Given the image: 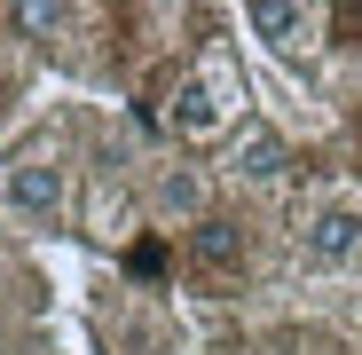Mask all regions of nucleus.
<instances>
[{
	"instance_id": "nucleus-7",
	"label": "nucleus",
	"mask_w": 362,
	"mask_h": 355,
	"mask_svg": "<svg viewBox=\"0 0 362 355\" xmlns=\"http://www.w3.org/2000/svg\"><path fill=\"white\" fill-rule=\"evenodd\" d=\"M16 32L32 40V47H47V40H64V0H16Z\"/></svg>"
},
{
	"instance_id": "nucleus-8",
	"label": "nucleus",
	"mask_w": 362,
	"mask_h": 355,
	"mask_svg": "<svg viewBox=\"0 0 362 355\" xmlns=\"http://www.w3.org/2000/svg\"><path fill=\"white\" fill-rule=\"evenodd\" d=\"M158 205H165V213H197V182H189V174H165Z\"/></svg>"
},
{
	"instance_id": "nucleus-5",
	"label": "nucleus",
	"mask_w": 362,
	"mask_h": 355,
	"mask_svg": "<svg viewBox=\"0 0 362 355\" xmlns=\"http://www.w3.org/2000/svg\"><path fill=\"white\" fill-rule=\"evenodd\" d=\"M236 253H245L236 221H197V229H189V261H205V269H236Z\"/></svg>"
},
{
	"instance_id": "nucleus-1",
	"label": "nucleus",
	"mask_w": 362,
	"mask_h": 355,
	"mask_svg": "<svg viewBox=\"0 0 362 355\" xmlns=\"http://www.w3.org/2000/svg\"><path fill=\"white\" fill-rule=\"evenodd\" d=\"M173 135L181 142H213V135H228V118H236V87H228V72H197V79H181V95H173Z\"/></svg>"
},
{
	"instance_id": "nucleus-6",
	"label": "nucleus",
	"mask_w": 362,
	"mask_h": 355,
	"mask_svg": "<svg viewBox=\"0 0 362 355\" xmlns=\"http://www.w3.org/2000/svg\"><path fill=\"white\" fill-rule=\"evenodd\" d=\"M276 174H284V142H276L268 127L236 142V182H276Z\"/></svg>"
},
{
	"instance_id": "nucleus-9",
	"label": "nucleus",
	"mask_w": 362,
	"mask_h": 355,
	"mask_svg": "<svg viewBox=\"0 0 362 355\" xmlns=\"http://www.w3.org/2000/svg\"><path fill=\"white\" fill-rule=\"evenodd\" d=\"M308 355H331V347H308Z\"/></svg>"
},
{
	"instance_id": "nucleus-2",
	"label": "nucleus",
	"mask_w": 362,
	"mask_h": 355,
	"mask_svg": "<svg viewBox=\"0 0 362 355\" xmlns=\"http://www.w3.org/2000/svg\"><path fill=\"white\" fill-rule=\"evenodd\" d=\"M308 261L315 269H346L354 253H362V205L354 198H315V213H308Z\"/></svg>"
},
{
	"instance_id": "nucleus-4",
	"label": "nucleus",
	"mask_w": 362,
	"mask_h": 355,
	"mask_svg": "<svg viewBox=\"0 0 362 355\" xmlns=\"http://www.w3.org/2000/svg\"><path fill=\"white\" fill-rule=\"evenodd\" d=\"M252 32H260L268 47L299 55V47H308V32H315V16H308V0H252Z\"/></svg>"
},
{
	"instance_id": "nucleus-3",
	"label": "nucleus",
	"mask_w": 362,
	"mask_h": 355,
	"mask_svg": "<svg viewBox=\"0 0 362 355\" xmlns=\"http://www.w3.org/2000/svg\"><path fill=\"white\" fill-rule=\"evenodd\" d=\"M0 190H8V205H16L24 221H55L64 198H71V182H64V166H55V158H16Z\"/></svg>"
}]
</instances>
